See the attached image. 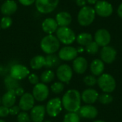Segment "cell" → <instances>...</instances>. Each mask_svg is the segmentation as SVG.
<instances>
[{
	"label": "cell",
	"instance_id": "cell-43",
	"mask_svg": "<svg viewBox=\"0 0 122 122\" xmlns=\"http://www.w3.org/2000/svg\"><path fill=\"white\" fill-rule=\"evenodd\" d=\"M117 14L120 18L122 19V3L119 6L118 9H117Z\"/></svg>",
	"mask_w": 122,
	"mask_h": 122
},
{
	"label": "cell",
	"instance_id": "cell-47",
	"mask_svg": "<svg viewBox=\"0 0 122 122\" xmlns=\"http://www.w3.org/2000/svg\"><path fill=\"white\" fill-rule=\"evenodd\" d=\"M43 122H50V121H49V120H46V121H44Z\"/></svg>",
	"mask_w": 122,
	"mask_h": 122
},
{
	"label": "cell",
	"instance_id": "cell-16",
	"mask_svg": "<svg viewBox=\"0 0 122 122\" xmlns=\"http://www.w3.org/2000/svg\"><path fill=\"white\" fill-rule=\"evenodd\" d=\"M79 117L88 119H95L98 115V110L96 107L92 105H85L81 107L79 111L76 112Z\"/></svg>",
	"mask_w": 122,
	"mask_h": 122
},
{
	"label": "cell",
	"instance_id": "cell-38",
	"mask_svg": "<svg viewBox=\"0 0 122 122\" xmlns=\"http://www.w3.org/2000/svg\"><path fill=\"white\" fill-rule=\"evenodd\" d=\"M9 114V108L4 106H0V117L4 118Z\"/></svg>",
	"mask_w": 122,
	"mask_h": 122
},
{
	"label": "cell",
	"instance_id": "cell-2",
	"mask_svg": "<svg viewBox=\"0 0 122 122\" xmlns=\"http://www.w3.org/2000/svg\"><path fill=\"white\" fill-rule=\"evenodd\" d=\"M40 47L45 54H53L59 50L60 47V41L56 36L48 34L41 40Z\"/></svg>",
	"mask_w": 122,
	"mask_h": 122
},
{
	"label": "cell",
	"instance_id": "cell-48",
	"mask_svg": "<svg viewBox=\"0 0 122 122\" xmlns=\"http://www.w3.org/2000/svg\"><path fill=\"white\" fill-rule=\"evenodd\" d=\"M0 122H6L5 121H4V120H2V119H0Z\"/></svg>",
	"mask_w": 122,
	"mask_h": 122
},
{
	"label": "cell",
	"instance_id": "cell-18",
	"mask_svg": "<svg viewBox=\"0 0 122 122\" xmlns=\"http://www.w3.org/2000/svg\"><path fill=\"white\" fill-rule=\"evenodd\" d=\"M18 9L16 2L14 0H6L0 7L1 13L4 16H11L14 14Z\"/></svg>",
	"mask_w": 122,
	"mask_h": 122
},
{
	"label": "cell",
	"instance_id": "cell-24",
	"mask_svg": "<svg viewBox=\"0 0 122 122\" xmlns=\"http://www.w3.org/2000/svg\"><path fill=\"white\" fill-rule=\"evenodd\" d=\"M16 98V96L15 95L14 92L7 91V92H6L2 96V97L1 98V103L3 106L10 108L15 104Z\"/></svg>",
	"mask_w": 122,
	"mask_h": 122
},
{
	"label": "cell",
	"instance_id": "cell-44",
	"mask_svg": "<svg viewBox=\"0 0 122 122\" xmlns=\"http://www.w3.org/2000/svg\"><path fill=\"white\" fill-rule=\"evenodd\" d=\"M87 3L90 4H95L99 0H86Z\"/></svg>",
	"mask_w": 122,
	"mask_h": 122
},
{
	"label": "cell",
	"instance_id": "cell-19",
	"mask_svg": "<svg viewBox=\"0 0 122 122\" xmlns=\"http://www.w3.org/2000/svg\"><path fill=\"white\" fill-rule=\"evenodd\" d=\"M81 97L84 103L92 104L98 100L99 93L94 89H87L82 92Z\"/></svg>",
	"mask_w": 122,
	"mask_h": 122
},
{
	"label": "cell",
	"instance_id": "cell-15",
	"mask_svg": "<svg viewBox=\"0 0 122 122\" xmlns=\"http://www.w3.org/2000/svg\"><path fill=\"white\" fill-rule=\"evenodd\" d=\"M35 99L31 94L24 93L20 98L19 102V107L23 112L31 110L34 107Z\"/></svg>",
	"mask_w": 122,
	"mask_h": 122
},
{
	"label": "cell",
	"instance_id": "cell-23",
	"mask_svg": "<svg viewBox=\"0 0 122 122\" xmlns=\"http://www.w3.org/2000/svg\"><path fill=\"white\" fill-rule=\"evenodd\" d=\"M90 70L94 76H101L104 70V63L101 59H94L90 65Z\"/></svg>",
	"mask_w": 122,
	"mask_h": 122
},
{
	"label": "cell",
	"instance_id": "cell-32",
	"mask_svg": "<svg viewBox=\"0 0 122 122\" xmlns=\"http://www.w3.org/2000/svg\"><path fill=\"white\" fill-rule=\"evenodd\" d=\"M64 84L61 81L54 82L51 86V90L55 94H59L61 93L64 91Z\"/></svg>",
	"mask_w": 122,
	"mask_h": 122
},
{
	"label": "cell",
	"instance_id": "cell-29",
	"mask_svg": "<svg viewBox=\"0 0 122 122\" xmlns=\"http://www.w3.org/2000/svg\"><path fill=\"white\" fill-rule=\"evenodd\" d=\"M17 80L13 79L11 76H8L6 79H5V84L7 86L8 91H14L16 88L19 86V84L16 82Z\"/></svg>",
	"mask_w": 122,
	"mask_h": 122
},
{
	"label": "cell",
	"instance_id": "cell-50",
	"mask_svg": "<svg viewBox=\"0 0 122 122\" xmlns=\"http://www.w3.org/2000/svg\"><path fill=\"white\" fill-rule=\"evenodd\" d=\"M0 30H1V27H0Z\"/></svg>",
	"mask_w": 122,
	"mask_h": 122
},
{
	"label": "cell",
	"instance_id": "cell-36",
	"mask_svg": "<svg viewBox=\"0 0 122 122\" xmlns=\"http://www.w3.org/2000/svg\"><path fill=\"white\" fill-rule=\"evenodd\" d=\"M30 115H29L26 112H19L17 116V122H31Z\"/></svg>",
	"mask_w": 122,
	"mask_h": 122
},
{
	"label": "cell",
	"instance_id": "cell-1",
	"mask_svg": "<svg viewBox=\"0 0 122 122\" xmlns=\"http://www.w3.org/2000/svg\"><path fill=\"white\" fill-rule=\"evenodd\" d=\"M81 94L76 89L67 91L61 99L62 106L68 112H77L81 107Z\"/></svg>",
	"mask_w": 122,
	"mask_h": 122
},
{
	"label": "cell",
	"instance_id": "cell-34",
	"mask_svg": "<svg viewBox=\"0 0 122 122\" xmlns=\"http://www.w3.org/2000/svg\"><path fill=\"white\" fill-rule=\"evenodd\" d=\"M86 51L87 53L90 54H95L99 51V46L95 42V41H92L90 44H89L87 46H86Z\"/></svg>",
	"mask_w": 122,
	"mask_h": 122
},
{
	"label": "cell",
	"instance_id": "cell-4",
	"mask_svg": "<svg viewBox=\"0 0 122 122\" xmlns=\"http://www.w3.org/2000/svg\"><path fill=\"white\" fill-rule=\"evenodd\" d=\"M56 36L61 43L65 45L74 43L76 37L74 31L68 26H59L56 31Z\"/></svg>",
	"mask_w": 122,
	"mask_h": 122
},
{
	"label": "cell",
	"instance_id": "cell-35",
	"mask_svg": "<svg viewBox=\"0 0 122 122\" xmlns=\"http://www.w3.org/2000/svg\"><path fill=\"white\" fill-rule=\"evenodd\" d=\"M84 84L88 86H94L97 84V79L95 78L94 75H88L86 76L83 79Z\"/></svg>",
	"mask_w": 122,
	"mask_h": 122
},
{
	"label": "cell",
	"instance_id": "cell-33",
	"mask_svg": "<svg viewBox=\"0 0 122 122\" xmlns=\"http://www.w3.org/2000/svg\"><path fill=\"white\" fill-rule=\"evenodd\" d=\"M12 25V19L10 16H4L0 20V27L2 29H6Z\"/></svg>",
	"mask_w": 122,
	"mask_h": 122
},
{
	"label": "cell",
	"instance_id": "cell-39",
	"mask_svg": "<svg viewBox=\"0 0 122 122\" xmlns=\"http://www.w3.org/2000/svg\"><path fill=\"white\" fill-rule=\"evenodd\" d=\"M20 108L19 106H13L9 108V114L12 115V116H16L17 114H19L20 112Z\"/></svg>",
	"mask_w": 122,
	"mask_h": 122
},
{
	"label": "cell",
	"instance_id": "cell-25",
	"mask_svg": "<svg viewBox=\"0 0 122 122\" xmlns=\"http://www.w3.org/2000/svg\"><path fill=\"white\" fill-rule=\"evenodd\" d=\"M46 59L44 56L37 55L33 57L30 61V66L33 69H40L45 66Z\"/></svg>",
	"mask_w": 122,
	"mask_h": 122
},
{
	"label": "cell",
	"instance_id": "cell-20",
	"mask_svg": "<svg viewBox=\"0 0 122 122\" xmlns=\"http://www.w3.org/2000/svg\"><path fill=\"white\" fill-rule=\"evenodd\" d=\"M59 26L56 21V20L53 18L49 17L45 19L42 24H41V28L44 33L47 34H52L54 32L56 31Z\"/></svg>",
	"mask_w": 122,
	"mask_h": 122
},
{
	"label": "cell",
	"instance_id": "cell-3",
	"mask_svg": "<svg viewBox=\"0 0 122 122\" xmlns=\"http://www.w3.org/2000/svg\"><path fill=\"white\" fill-rule=\"evenodd\" d=\"M95 16L94 9L90 6H85L79 10L77 15V21L81 26H87L94 22Z\"/></svg>",
	"mask_w": 122,
	"mask_h": 122
},
{
	"label": "cell",
	"instance_id": "cell-41",
	"mask_svg": "<svg viewBox=\"0 0 122 122\" xmlns=\"http://www.w3.org/2000/svg\"><path fill=\"white\" fill-rule=\"evenodd\" d=\"M13 92H14V93L15 94V95L17 96V97H21V96L24 94V91L23 88L21 87L20 86H18L17 88H16Z\"/></svg>",
	"mask_w": 122,
	"mask_h": 122
},
{
	"label": "cell",
	"instance_id": "cell-46",
	"mask_svg": "<svg viewBox=\"0 0 122 122\" xmlns=\"http://www.w3.org/2000/svg\"><path fill=\"white\" fill-rule=\"evenodd\" d=\"M104 122V121H102V120H98V121H96V122Z\"/></svg>",
	"mask_w": 122,
	"mask_h": 122
},
{
	"label": "cell",
	"instance_id": "cell-7",
	"mask_svg": "<svg viewBox=\"0 0 122 122\" xmlns=\"http://www.w3.org/2000/svg\"><path fill=\"white\" fill-rule=\"evenodd\" d=\"M96 14L102 17H109L113 13V6L112 4L105 0H99L94 6Z\"/></svg>",
	"mask_w": 122,
	"mask_h": 122
},
{
	"label": "cell",
	"instance_id": "cell-26",
	"mask_svg": "<svg viewBox=\"0 0 122 122\" xmlns=\"http://www.w3.org/2000/svg\"><path fill=\"white\" fill-rule=\"evenodd\" d=\"M76 40L77 41V43L81 45V46H87L89 44H90L92 41H93V37L92 35L89 33H86V32H83L79 34L76 37Z\"/></svg>",
	"mask_w": 122,
	"mask_h": 122
},
{
	"label": "cell",
	"instance_id": "cell-49",
	"mask_svg": "<svg viewBox=\"0 0 122 122\" xmlns=\"http://www.w3.org/2000/svg\"><path fill=\"white\" fill-rule=\"evenodd\" d=\"M1 97H0V104H1Z\"/></svg>",
	"mask_w": 122,
	"mask_h": 122
},
{
	"label": "cell",
	"instance_id": "cell-5",
	"mask_svg": "<svg viewBox=\"0 0 122 122\" xmlns=\"http://www.w3.org/2000/svg\"><path fill=\"white\" fill-rule=\"evenodd\" d=\"M97 84L104 93H112L116 89V81L114 78L109 74H102L97 79Z\"/></svg>",
	"mask_w": 122,
	"mask_h": 122
},
{
	"label": "cell",
	"instance_id": "cell-10",
	"mask_svg": "<svg viewBox=\"0 0 122 122\" xmlns=\"http://www.w3.org/2000/svg\"><path fill=\"white\" fill-rule=\"evenodd\" d=\"M56 76L61 82L68 84L73 76L72 69L68 64L59 65L56 70Z\"/></svg>",
	"mask_w": 122,
	"mask_h": 122
},
{
	"label": "cell",
	"instance_id": "cell-9",
	"mask_svg": "<svg viewBox=\"0 0 122 122\" xmlns=\"http://www.w3.org/2000/svg\"><path fill=\"white\" fill-rule=\"evenodd\" d=\"M49 90L46 84L39 83L34 85L32 90V95L35 100L38 102H44L49 96Z\"/></svg>",
	"mask_w": 122,
	"mask_h": 122
},
{
	"label": "cell",
	"instance_id": "cell-31",
	"mask_svg": "<svg viewBox=\"0 0 122 122\" xmlns=\"http://www.w3.org/2000/svg\"><path fill=\"white\" fill-rule=\"evenodd\" d=\"M99 102L102 104H109L113 101V97L109 93H104L102 94L99 95L98 98Z\"/></svg>",
	"mask_w": 122,
	"mask_h": 122
},
{
	"label": "cell",
	"instance_id": "cell-17",
	"mask_svg": "<svg viewBox=\"0 0 122 122\" xmlns=\"http://www.w3.org/2000/svg\"><path fill=\"white\" fill-rule=\"evenodd\" d=\"M46 114V107L43 105L34 106L30 112V118L33 122H43Z\"/></svg>",
	"mask_w": 122,
	"mask_h": 122
},
{
	"label": "cell",
	"instance_id": "cell-14",
	"mask_svg": "<svg viewBox=\"0 0 122 122\" xmlns=\"http://www.w3.org/2000/svg\"><path fill=\"white\" fill-rule=\"evenodd\" d=\"M77 49L71 46H66L61 48L58 54V56L63 61H71L77 57Z\"/></svg>",
	"mask_w": 122,
	"mask_h": 122
},
{
	"label": "cell",
	"instance_id": "cell-12",
	"mask_svg": "<svg viewBox=\"0 0 122 122\" xmlns=\"http://www.w3.org/2000/svg\"><path fill=\"white\" fill-rule=\"evenodd\" d=\"M111 34L105 29H98L95 34H94V41L99 46H106L111 41Z\"/></svg>",
	"mask_w": 122,
	"mask_h": 122
},
{
	"label": "cell",
	"instance_id": "cell-27",
	"mask_svg": "<svg viewBox=\"0 0 122 122\" xmlns=\"http://www.w3.org/2000/svg\"><path fill=\"white\" fill-rule=\"evenodd\" d=\"M46 62H45V67L50 69V68H54L57 66L60 63V59L59 56H56L55 54H48L46 57Z\"/></svg>",
	"mask_w": 122,
	"mask_h": 122
},
{
	"label": "cell",
	"instance_id": "cell-40",
	"mask_svg": "<svg viewBox=\"0 0 122 122\" xmlns=\"http://www.w3.org/2000/svg\"><path fill=\"white\" fill-rule=\"evenodd\" d=\"M18 1L21 5L28 6H31L33 4H34L36 0H18Z\"/></svg>",
	"mask_w": 122,
	"mask_h": 122
},
{
	"label": "cell",
	"instance_id": "cell-28",
	"mask_svg": "<svg viewBox=\"0 0 122 122\" xmlns=\"http://www.w3.org/2000/svg\"><path fill=\"white\" fill-rule=\"evenodd\" d=\"M54 76H55L54 73L51 70L48 69L42 72L40 76V79L42 81V83L46 84L51 82L54 79Z\"/></svg>",
	"mask_w": 122,
	"mask_h": 122
},
{
	"label": "cell",
	"instance_id": "cell-37",
	"mask_svg": "<svg viewBox=\"0 0 122 122\" xmlns=\"http://www.w3.org/2000/svg\"><path fill=\"white\" fill-rule=\"evenodd\" d=\"M29 81L34 85H36L37 84H39V76L35 74H31L30 75H29Z\"/></svg>",
	"mask_w": 122,
	"mask_h": 122
},
{
	"label": "cell",
	"instance_id": "cell-13",
	"mask_svg": "<svg viewBox=\"0 0 122 122\" xmlns=\"http://www.w3.org/2000/svg\"><path fill=\"white\" fill-rule=\"evenodd\" d=\"M101 60L106 64H112L114 61L117 56L116 49L110 46H104L100 51Z\"/></svg>",
	"mask_w": 122,
	"mask_h": 122
},
{
	"label": "cell",
	"instance_id": "cell-6",
	"mask_svg": "<svg viewBox=\"0 0 122 122\" xmlns=\"http://www.w3.org/2000/svg\"><path fill=\"white\" fill-rule=\"evenodd\" d=\"M59 0H36L35 6L36 10L44 14L54 11L58 6Z\"/></svg>",
	"mask_w": 122,
	"mask_h": 122
},
{
	"label": "cell",
	"instance_id": "cell-30",
	"mask_svg": "<svg viewBox=\"0 0 122 122\" xmlns=\"http://www.w3.org/2000/svg\"><path fill=\"white\" fill-rule=\"evenodd\" d=\"M63 122H80V117L76 112H69L65 114Z\"/></svg>",
	"mask_w": 122,
	"mask_h": 122
},
{
	"label": "cell",
	"instance_id": "cell-45",
	"mask_svg": "<svg viewBox=\"0 0 122 122\" xmlns=\"http://www.w3.org/2000/svg\"><path fill=\"white\" fill-rule=\"evenodd\" d=\"M77 51H78V53L82 52V51H84V49L82 47H79V49H77Z\"/></svg>",
	"mask_w": 122,
	"mask_h": 122
},
{
	"label": "cell",
	"instance_id": "cell-8",
	"mask_svg": "<svg viewBox=\"0 0 122 122\" xmlns=\"http://www.w3.org/2000/svg\"><path fill=\"white\" fill-rule=\"evenodd\" d=\"M46 112L51 117H57L62 109L61 100L59 98H54L50 99L46 105Z\"/></svg>",
	"mask_w": 122,
	"mask_h": 122
},
{
	"label": "cell",
	"instance_id": "cell-42",
	"mask_svg": "<svg viewBox=\"0 0 122 122\" xmlns=\"http://www.w3.org/2000/svg\"><path fill=\"white\" fill-rule=\"evenodd\" d=\"M76 4L79 6H80V7L82 8V7H84V6H86V0H76Z\"/></svg>",
	"mask_w": 122,
	"mask_h": 122
},
{
	"label": "cell",
	"instance_id": "cell-21",
	"mask_svg": "<svg viewBox=\"0 0 122 122\" xmlns=\"http://www.w3.org/2000/svg\"><path fill=\"white\" fill-rule=\"evenodd\" d=\"M88 68L87 60L82 56H78L73 61V69L74 71L79 74L85 73Z\"/></svg>",
	"mask_w": 122,
	"mask_h": 122
},
{
	"label": "cell",
	"instance_id": "cell-11",
	"mask_svg": "<svg viewBox=\"0 0 122 122\" xmlns=\"http://www.w3.org/2000/svg\"><path fill=\"white\" fill-rule=\"evenodd\" d=\"M29 74L28 68L22 64H14L10 69V76L16 80L25 79Z\"/></svg>",
	"mask_w": 122,
	"mask_h": 122
},
{
	"label": "cell",
	"instance_id": "cell-22",
	"mask_svg": "<svg viewBox=\"0 0 122 122\" xmlns=\"http://www.w3.org/2000/svg\"><path fill=\"white\" fill-rule=\"evenodd\" d=\"M55 20L59 26H68L71 23L72 17L67 11H60L56 15Z\"/></svg>",
	"mask_w": 122,
	"mask_h": 122
}]
</instances>
